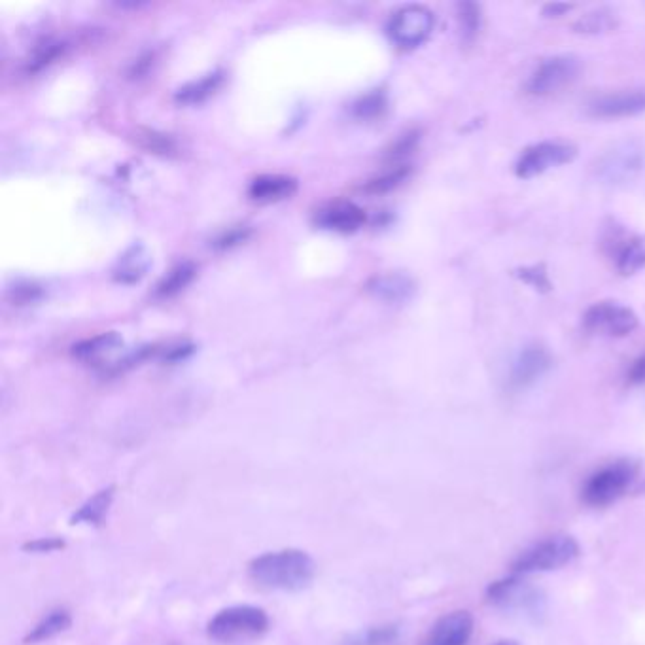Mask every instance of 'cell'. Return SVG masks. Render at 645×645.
Returning <instances> with one entry per match:
<instances>
[{"instance_id": "484cf974", "label": "cell", "mask_w": 645, "mask_h": 645, "mask_svg": "<svg viewBox=\"0 0 645 645\" xmlns=\"http://www.w3.org/2000/svg\"><path fill=\"white\" fill-rule=\"evenodd\" d=\"M63 48H65V44H61V42L40 44L31 55V59L27 61V70L36 72V70L44 69L48 63H52L55 57H59L63 53Z\"/></svg>"}, {"instance_id": "f546056e", "label": "cell", "mask_w": 645, "mask_h": 645, "mask_svg": "<svg viewBox=\"0 0 645 645\" xmlns=\"http://www.w3.org/2000/svg\"><path fill=\"white\" fill-rule=\"evenodd\" d=\"M63 547H65V541L57 540V538H40V540L25 545L27 551H35V553H52L57 549H63Z\"/></svg>"}, {"instance_id": "d590c367", "label": "cell", "mask_w": 645, "mask_h": 645, "mask_svg": "<svg viewBox=\"0 0 645 645\" xmlns=\"http://www.w3.org/2000/svg\"><path fill=\"white\" fill-rule=\"evenodd\" d=\"M500 645H509V644H506V642H504V644H500Z\"/></svg>"}, {"instance_id": "83f0119b", "label": "cell", "mask_w": 645, "mask_h": 645, "mask_svg": "<svg viewBox=\"0 0 645 645\" xmlns=\"http://www.w3.org/2000/svg\"><path fill=\"white\" fill-rule=\"evenodd\" d=\"M384 106H386V99H384L383 93H373V95L364 97L356 105V112L362 118H375V116H379L383 112Z\"/></svg>"}, {"instance_id": "ffe728a7", "label": "cell", "mask_w": 645, "mask_h": 645, "mask_svg": "<svg viewBox=\"0 0 645 645\" xmlns=\"http://www.w3.org/2000/svg\"><path fill=\"white\" fill-rule=\"evenodd\" d=\"M645 267V235L632 237L625 245L621 246L617 254V269L621 275H634Z\"/></svg>"}, {"instance_id": "7a4b0ae2", "label": "cell", "mask_w": 645, "mask_h": 645, "mask_svg": "<svg viewBox=\"0 0 645 645\" xmlns=\"http://www.w3.org/2000/svg\"><path fill=\"white\" fill-rule=\"evenodd\" d=\"M269 630V615L258 606H231L210 619V640L224 645L246 644L260 640Z\"/></svg>"}, {"instance_id": "5b68a950", "label": "cell", "mask_w": 645, "mask_h": 645, "mask_svg": "<svg viewBox=\"0 0 645 645\" xmlns=\"http://www.w3.org/2000/svg\"><path fill=\"white\" fill-rule=\"evenodd\" d=\"M577 555H579V545L572 536H553L526 549L523 555L515 560L513 570L517 574L551 572L570 564Z\"/></svg>"}, {"instance_id": "30bf717a", "label": "cell", "mask_w": 645, "mask_h": 645, "mask_svg": "<svg viewBox=\"0 0 645 645\" xmlns=\"http://www.w3.org/2000/svg\"><path fill=\"white\" fill-rule=\"evenodd\" d=\"M645 110V89H623L596 97L589 105L594 118H625Z\"/></svg>"}, {"instance_id": "836d02e7", "label": "cell", "mask_w": 645, "mask_h": 645, "mask_svg": "<svg viewBox=\"0 0 645 645\" xmlns=\"http://www.w3.org/2000/svg\"><path fill=\"white\" fill-rule=\"evenodd\" d=\"M570 10H572V6H570V4H547V6L543 8V14H545L547 18H558V16H562V14L570 12Z\"/></svg>"}, {"instance_id": "603a6c76", "label": "cell", "mask_w": 645, "mask_h": 645, "mask_svg": "<svg viewBox=\"0 0 645 645\" xmlns=\"http://www.w3.org/2000/svg\"><path fill=\"white\" fill-rule=\"evenodd\" d=\"M458 21L464 38L471 42L481 29V6L475 2L458 4Z\"/></svg>"}, {"instance_id": "f1b7e54d", "label": "cell", "mask_w": 645, "mask_h": 645, "mask_svg": "<svg viewBox=\"0 0 645 645\" xmlns=\"http://www.w3.org/2000/svg\"><path fill=\"white\" fill-rule=\"evenodd\" d=\"M419 142V133L417 131H411V133H407V135H403L394 146H392V150H390V154H388V157L390 159H394V161H400V159H403L405 156H409L411 152H413V148H415V144Z\"/></svg>"}, {"instance_id": "7402d4cb", "label": "cell", "mask_w": 645, "mask_h": 645, "mask_svg": "<svg viewBox=\"0 0 645 645\" xmlns=\"http://www.w3.org/2000/svg\"><path fill=\"white\" fill-rule=\"evenodd\" d=\"M195 275V265L192 262H182L175 265L161 282L157 284L156 294L159 297H171L184 290Z\"/></svg>"}, {"instance_id": "4dcf8cb0", "label": "cell", "mask_w": 645, "mask_h": 645, "mask_svg": "<svg viewBox=\"0 0 645 645\" xmlns=\"http://www.w3.org/2000/svg\"><path fill=\"white\" fill-rule=\"evenodd\" d=\"M146 140H148V144H146V146H148L150 150H154V152H171V150L175 148L173 140L169 139V137H165V135L148 133Z\"/></svg>"}, {"instance_id": "8992f818", "label": "cell", "mask_w": 645, "mask_h": 645, "mask_svg": "<svg viewBox=\"0 0 645 645\" xmlns=\"http://www.w3.org/2000/svg\"><path fill=\"white\" fill-rule=\"evenodd\" d=\"M434 23H436L434 14L428 8L411 4L401 8L392 16L386 31L396 46L411 50L420 46L428 36L432 35Z\"/></svg>"}, {"instance_id": "2e32d148", "label": "cell", "mask_w": 645, "mask_h": 645, "mask_svg": "<svg viewBox=\"0 0 645 645\" xmlns=\"http://www.w3.org/2000/svg\"><path fill=\"white\" fill-rule=\"evenodd\" d=\"M367 290L386 303H403L415 294V282L405 273H384L369 280Z\"/></svg>"}, {"instance_id": "9c48e42d", "label": "cell", "mask_w": 645, "mask_h": 645, "mask_svg": "<svg viewBox=\"0 0 645 645\" xmlns=\"http://www.w3.org/2000/svg\"><path fill=\"white\" fill-rule=\"evenodd\" d=\"M579 69H581V65L574 55L549 57L541 63L538 69L534 70V74L530 76V80L526 84V89H528V93L538 95V97L557 93L576 80Z\"/></svg>"}, {"instance_id": "d6a6232c", "label": "cell", "mask_w": 645, "mask_h": 645, "mask_svg": "<svg viewBox=\"0 0 645 645\" xmlns=\"http://www.w3.org/2000/svg\"><path fill=\"white\" fill-rule=\"evenodd\" d=\"M523 279L530 282L534 288H549V280L547 275L541 273L538 269H524Z\"/></svg>"}, {"instance_id": "9a60e30c", "label": "cell", "mask_w": 645, "mask_h": 645, "mask_svg": "<svg viewBox=\"0 0 645 645\" xmlns=\"http://www.w3.org/2000/svg\"><path fill=\"white\" fill-rule=\"evenodd\" d=\"M297 190V180L286 175H262L252 180L248 195L258 203H277L292 197Z\"/></svg>"}, {"instance_id": "cb8c5ba5", "label": "cell", "mask_w": 645, "mask_h": 645, "mask_svg": "<svg viewBox=\"0 0 645 645\" xmlns=\"http://www.w3.org/2000/svg\"><path fill=\"white\" fill-rule=\"evenodd\" d=\"M615 27V16L606 10L591 12L574 23L577 33H604Z\"/></svg>"}, {"instance_id": "44dd1931", "label": "cell", "mask_w": 645, "mask_h": 645, "mask_svg": "<svg viewBox=\"0 0 645 645\" xmlns=\"http://www.w3.org/2000/svg\"><path fill=\"white\" fill-rule=\"evenodd\" d=\"M222 72H214V74H207L203 76L201 80L197 82H192L184 88L178 89L176 93V101L184 103V105H195V103H201L205 101L209 95H212L218 86L222 84Z\"/></svg>"}, {"instance_id": "3957f363", "label": "cell", "mask_w": 645, "mask_h": 645, "mask_svg": "<svg viewBox=\"0 0 645 645\" xmlns=\"http://www.w3.org/2000/svg\"><path fill=\"white\" fill-rule=\"evenodd\" d=\"M74 358L84 366L93 367L101 373H118L123 367L131 366L137 360L120 333L110 332L89 337L78 343L72 350Z\"/></svg>"}, {"instance_id": "1f68e13d", "label": "cell", "mask_w": 645, "mask_h": 645, "mask_svg": "<svg viewBox=\"0 0 645 645\" xmlns=\"http://www.w3.org/2000/svg\"><path fill=\"white\" fill-rule=\"evenodd\" d=\"M628 383L644 384L645 383V354L636 358L632 366L628 369Z\"/></svg>"}, {"instance_id": "6da1fadb", "label": "cell", "mask_w": 645, "mask_h": 645, "mask_svg": "<svg viewBox=\"0 0 645 645\" xmlns=\"http://www.w3.org/2000/svg\"><path fill=\"white\" fill-rule=\"evenodd\" d=\"M248 572L265 589L297 593L311 585L316 574V564L305 551L282 549L254 558L248 566Z\"/></svg>"}, {"instance_id": "d6986e66", "label": "cell", "mask_w": 645, "mask_h": 645, "mask_svg": "<svg viewBox=\"0 0 645 645\" xmlns=\"http://www.w3.org/2000/svg\"><path fill=\"white\" fill-rule=\"evenodd\" d=\"M112 500H114V487L97 492L93 498H89L88 502L74 513L72 524L103 523L108 509L112 506Z\"/></svg>"}, {"instance_id": "277c9868", "label": "cell", "mask_w": 645, "mask_h": 645, "mask_svg": "<svg viewBox=\"0 0 645 645\" xmlns=\"http://www.w3.org/2000/svg\"><path fill=\"white\" fill-rule=\"evenodd\" d=\"M636 477V466L628 460H617L594 471L583 487V502L593 507L610 506L619 500Z\"/></svg>"}, {"instance_id": "e0dca14e", "label": "cell", "mask_w": 645, "mask_h": 645, "mask_svg": "<svg viewBox=\"0 0 645 645\" xmlns=\"http://www.w3.org/2000/svg\"><path fill=\"white\" fill-rule=\"evenodd\" d=\"M148 267H150V256L144 250V246L133 245L123 254L120 262L116 265L114 279L125 282V284L137 282L146 275Z\"/></svg>"}, {"instance_id": "ac0fdd59", "label": "cell", "mask_w": 645, "mask_h": 645, "mask_svg": "<svg viewBox=\"0 0 645 645\" xmlns=\"http://www.w3.org/2000/svg\"><path fill=\"white\" fill-rule=\"evenodd\" d=\"M72 625V617L67 610H53L33 628V632L25 638L27 644H40L48 642L61 632H65Z\"/></svg>"}, {"instance_id": "52a82bcc", "label": "cell", "mask_w": 645, "mask_h": 645, "mask_svg": "<svg viewBox=\"0 0 645 645\" xmlns=\"http://www.w3.org/2000/svg\"><path fill=\"white\" fill-rule=\"evenodd\" d=\"M585 328L604 337H627L638 328V316L617 301H600L583 318Z\"/></svg>"}, {"instance_id": "8fae6325", "label": "cell", "mask_w": 645, "mask_h": 645, "mask_svg": "<svg viewBox=\"0 0 645 645\" xmlns=\"http://www.w3.org/2000/svg\"><path fill=\"white\" fill-rule=\"evenodd\" d=\"M551 364H553V360H551V354L547 352V349H543L540 345L524 347L517 354V358L511 366V377H509L511 386L526 388V386L536 383L549 371Z\"/></svg>"}, {"instance_id": "e575fe53", "label": "cell", "mask_w": 645, "mask_h": 645, "mask_svg": "<svg viewBox=\"0 0 645 645\" xmlns=\"http://www.w3.org/2000/svg\"><path fill=\"white\" fill-rule=\"evenodd\" d=\"M245 237L246 231H241V229H233V231H229V233H226V235H224V237L220 239V245H233V243H239V241H243Z\"/></svg>"}, {"instance_id": "7c38bea8", "label": "cell", "mask_w": 645, "mask_h": 645, "mask_svg": "<svg viewBox=\"0 0 645 645\" xmlns=\"http://www.w3.org/2000/svg\"><path fill=\"white\" fill-rule=\"evenodd\" d=\"M473 634V617L468 611H453L441 617L422 645H468Z\"/></svg>"}, {"instance_id": "ba28073f", "label": "cell", "mask_w": 645, "mask_h": 645, "mask_svg": "<svg viewBox=\"0 0 645 645\" xmlns=\"http://www.w3.org/2000/svg\"><path fill=\"white\" fill-rule=\"evenodd\" d=\"M576 148L566 142H540L526 148L515 163V173L519 178H534L543 175L549 169L570 163L576 157Z\"/></svg>"}, {"instance_id": "4fadbf2b", "label": "cell", "mask_w": 645, "mask_h": 645, "mask_svg": "<svg viewBox=\"0 0 645 645\" xmlns=\"http://www.w3.org/2000/svg\"><path fill=\"white\" fill-rule=\"evenodd\" d=\"M316 224L339 233H352L366 224V212L352 201H332L316 212Z\"/></svg>"}, {"instance_id": "d4e9b609", "label": "cell", "mask_w": 645, "mask_h": 645, "mask_svg": "<svg viewBox=\"0 0 645 645\" xmlns=\"http://www.w3.org/2000/svg\"><path fill=\"white\" fill-rule=\"evenodd\" d=\"M409 175V167L407 165H400L394 167L392 171H388L386 175L373 178L366 184V192L369 193H384L394 190L396 186H400L401 182L405 180V176Z\"/></svg>"}, {"instance_id": "5bb4252c", "label": "cell", "mask_w": 645, "mask_h": 645, "mask_svg": "<svg viewBox=\"0 0 645 645\" xmlns=\"http://www.w3.org/2000/svg\"><path fill=\"white\" fill-rule=\"evenodd\" d=\"M642 169V150L634 144L613 148L600 161V176L608 182H623Z\"/></svg>"}, {"instance_id": "4316f807", "label": "cell", "mask_w": 645, "mask_h": 645, "mask_svg": "<svg viewBox=\"0 0 645 645\" xmlns=\"http://www.w3.org/2000/svg\"><path fill=\"white\" fill-rule=\"evenodd\" d=\"M398 638L396 627H375L367 630L366 634L354 638L350 645H392Z\"/></svg>"}]
</instances>
